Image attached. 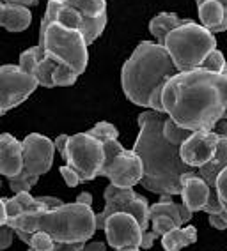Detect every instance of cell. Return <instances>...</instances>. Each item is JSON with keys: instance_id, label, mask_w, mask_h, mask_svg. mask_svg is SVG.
Returning a JSON list of instances; mask_svg holds the SVG:
<instances>
[{"instance_id": "obj_1", "label": "cell", "mask_w": 227, "mask_h": 251, "mask_svg": "<svg viewBox=\"0 0 227 251\" xmlns=\"http://www.w3.org/2000/svg\"><path fill=\"white\" fill-rule=\"evenodd\" d=\"M164 113L188 131H213L227 121V75L190 69L176 73L162 90Z\"/></svg>"}, {"instance_id": "obj_2", "label": "cell", "mask_w": 227, "mask_h": 251, "mask_svg": "<svg viewBox=\"0 0 227 251\" xmlns=\"http://www.w3.org/2000/svg\"><path fill=\"white\" fill-rule=\"evenodd\" d=\"M165 119L167 115L162 112H142L139 115L141 131L132 151L142 161V186L151 193L174 197L181 191V177L194 168L181 161L179 147L165 140L162 133Z\"/></svg>"}, {"instance_id": "obj_3", "label": "cell", "mask_w": 227, "mask_h": 251, "mask_svg": "<svg viewBox=\"0 0 227 251\" xmlns=\"http://www.w3.org/2000/svg\"><path fill=\"white\" fill-rule=\"evenodd\" d=\"M176 73L179 71L164 46L153 41H142L121 71L124 96L137 106L164 113L162 90Z\"/></svg>"}, {"instance_id": "obj_4", "label": "cell", "mask_w": 227, "mask_h": 251, "mask_svg": "<svg viewBox=\"0 0 227 251\" xmlns=\"http://www.w3.org/2000/svg\"><path fill=\"white\" fill-rule=\"evenodd\" d=\"M13 230L48 233L54 242H87L96 232V214L91 205L62 203L48 211L28 212L7 220Z\"/></svg>"}, {"instance_id": "obj_5", "label": "cell", "mask_w": 227, "mask_h": 251, "mask_svg": "<svg viewBox=\"0 0 227 251\" xmlns=\"http://www.w3.org/2000/svg\"><path fill=\"white\" fill-rule=\"evenodd\" d=\"M164 46L177 71L197 69L211 50L217 48L215 34L206 30L200 23L188 22L181 27L169 32L164 39Z\"/></svg>"}, {"instance_id": "obj_6", "label": "cell", "mask_w": 227, "mask_h": 251, "mask_svg": "<svg viewBox=\"0 0 227 251\" xmlns=\"http://www.w3.org/2000/svg\"><path fill=\"white\" fill-rule=\"evenodd\" d=\"M46 57L54 58L57 64H64L77 73L78 76L87 69L89 51L82 32L66 28L59 23H52L43 34H39V45Z\"/></svg>"}, {"instance_id": "obj_7", "label": "cell", "mask_w": 227, "mask_h": 251, "mask_svg": "<svg viewBox=\"0 0 227 251\" xmlns=\"http://www.w3.org/2000/svg\"><path fill=\"white\" fill-rule=\"evenodd\" d=\"M55 147L54 140L43 136L39 133H32L22 140V157L23 168L16 177L7 179L13 193L30 191L32 186L43 174L50 170L54 165Z\"/></svg>"}, {"instance_id": "obj_8", "label": "cell", "mask_w": 227, "mask_h": 251, "mask_svg": "<svg viewBox=\"0 0 227 251\" xmlns=\"http://www.w3.org/2000/svg\"><path fill=\"white\" fill-rule=\"evenodd\" d=\"M62 157L69 168L78 174L80 182H89L101 172L105 161L103 144L89 133H77L68 138Z\"/></svg>"}, {"instance_id": "obj_9", "label": "cell", "mask_w": 227, "mask_h": 251, "mask_svg": "<svg viewBox=\"0 0 227 251\" xmlns=\"http://www.w3.org/2000/svg\"><path fill=\"white\" fill-rule=\"evenodd\" d=\"M105 161L101 166L100 175L107 177L110 184L117 188H133L135 184H141L142 161L133 151H126L119 140H110L103 144Z\"/></svg>"}, {"instance_id": "obj_10", "label": "cell", "mask_w": 227, "mask_h": 251, "mask_svg": "<svg viewBox=\"0 0 227 251\" xmlns=\"http://www.w3.org/2000/svg\"><path fill=\"white\" fill-rule=\"evenodd\" d=\"M105 209L96 214V230H103L107 218L115 212H126L132 214L141 225V228L147 230L149 226V203L142 195L135 193L133 188H117L114 184H109L105 189Z\"/></svg>"}, {"instance_id": "obj_11", "label": "cell", "mask_w": 227, "mask_h": 251, "mask_svg": "<svg viewBox=\"0 0 227 251\" xmlns=\"http://www.w3.org/2000/svg\"><path fill=\"white\" fill-rule=\"evenodd\" d=\"M39 87L34 75L23 73L18 66L7 64L0 68V115L22 104Z\"/></svg>"}, {"instance_id": "obj_12", "label": "cell", "mask_w": 227, "mask_h": 251, "mask_svg": "<svg viewBox=\"0 0 227 251\" xmlns=\"http://www.w3.org/2000/svg\"><path fill=\"white\" fill-rule=\"evenodd\" d=\"M107 242L114 250H123V248H141L142 233L144 230L132 214L126 212H115L109 216L103 225Z\"/></svg>"}, {"instance_id": "obj_13", "label": "cell", "mask_w": 227, "mask_h": 251, "mask_svg": "<svg viewBox=\"0 0 227 251\" xmlns=\"http://www.w3.org/2000/svg\"><path fill=\"white\" fill-rule=\"evenodd\" d=\"M218 145V135L213 131H194L179 145V157L185 165L197 170L211 161Z\"/></svg>"}, {"instance_id": "obj_14", "label": "cell", "mask_w": 227, "mask_h": 251, "mask_svg": "<svg viewBox=\"0 0 227 251\" xmlns=\"http://www.w3.org/2000/svg\"><path fill=\"white\" fill-rule=\"evenodd\" d=\"M213 191L215 189L209 188L208 184H206V180L197 175L196 170L186 172L181 177V191H179V197L183 200V205L190 212L202 211Z\"/></svg>"}, {"instance_id": "obj_15", "label": "cell", "mask_w": 227, "mask_h": 251, "mask_svg": "<svg viewBox=\"0 0 227 251\" xmlns=\"http://www.w3.org/2000/svg\"><path fill=\"white\" fill-rule=\"evenodd\" d=\"M59 198L55 197H32L30 191H20L14 193L13 198L5 200V211H7V220L16 218L20 214H28V212L48 211L54 207L62 205Z\"/></svg>"}, {"instance_id": "obj_16", "label": "cell", "mask_w": 227, "mask_h": 251, "mask_svg": "<svg viewBox=\"0 0 227 251\" xmlns=\"http://www.w3.org/2000/svg\"><path fill=\"white\" fill-rule=\"evenodd\" d=\"M23 168L22 142L9 133L0 135V175L5 179L16 177Z\"/></svg>"}, {"instance_id": "obj_17", "label": "cell", "mask_w": 227, "mask_h": 251, "mask_svg": "<svg viewBox=\"0 0 227 251\" xmlns=\"http://www.w3.org/2000/svg\"><path fill=\"white\" fill-rule=\"evenodd\" d=\"M197 13H199L200 25L209 30L211 34H218V32L227 30V22H226V11L224 5L217 0H202L197 2Z\"/></svg>"}, {"instance_id": "obj_18", "label": "cell", "mask_w": 227, "mask_h": 251, "mask_svg": "<svg viewBox=\"0 0 227 251\" xmlns=\"http://www.w3.org/2000/svg\"><path fill=\"white\" fill-rule=\"evenodd\" d=\"M32 22V13L28 7L14 4H5L0 0V27L9 32L27 30Z\"/></svg>"}, {"instance_id": "obj_19", "label": "cell", "mask_w": 227, "mask_h": 251, "mask_svg": "<svg viewBox=\"0 0 227 251\" xmlns=\"http://www.w3.org/2000/svg\"><path fill=\"white\" fill-rule=\"evenodd\" d=\"M227 166V135H218V145L215 151L211 161L206 163L204 166L197 168V175L206 180L209 188L215 189V180L217 175Z\"/></svg>"}, {"instance_id": "obj_20", "label": "cell", "mask_w": 227, "mask_h": 251, "mask_svg": "<svg viewBox=\"0 0 227 251\" xmlns=\"http://www.w3.org/2000/svg\"><path fill=\"white\" fill-rule=\"evenodd\" d=\"M190 20H183L172 13H160L149 22V32L158 45H164V39L167 37L169 32H172L174 28L181 27V25H185Z\"/></svg>"}, {"instance_id": "obj_21", "label": "cell", "mask_w": 227, "mask_h": 251, "mask_svg": "<svg viewBox=\"0 0 227 251\" xmlns=\"http://www.w3.org/2000/svg\"><path fill=\"white\" fill-rule=\"evenodd\" d=\"M197 241L196 226H185V228H174L162 235V246L165 251H181L183 248L190 246Z\"/></svg>"}, {"instance_id": "obj_22", "label": "cell", "mask_w": 227, "mask_h": 251, "mask_svg": "<svg viewBox=\"0 0 227 251\" xmlns=\"http://www.w3.org/2000/svg\"><path fill=\"white\" fill-rule=\"evenodd\" d=\"M156 214H165L169 218H172L174 223H176L177 228H181L183 225L188 223L192 220L194 212H190L185 205H179V203H174V200H165V202H156L155 205H149V216H156Z\"/></svg>"}, {"instance_id": "obj_23", "label": "cell", "mask_w": 227, "mask_h": 251, "mask_svg": "<svg viewBox=\"0 0 227 251\" xmlns=\"http://www.w3.org/2000/svg\"><path fill=\"white\" fill-rule=\"evenodd\" d=\"M84 14L87 22L107 18V0H62Z\"/></svg>"}, {"instance_id": "obj_24", "label": "cell", "mask_w": 227, "mask_h": 251, "mask_svg": "<svg viewBox=\"0 0 227 251\" xmlns=\"http://www.w3.org/2000/svg\"><path fill=\"white\" fill-rule=\"evenodd\" d=\"M45 57H46L45 50H43L41 46H32V48L25 50V51L20 55L18 68L22 69L23 73H28V75H32V73H34V69H36V66L41 62Z\"/></svg>"}, {"instance_id": "obj_25", "label": "cell", "mask_w": 227, "mask_h": 251, "mask_svg": "<svg viewBox=\"0 0 227 251\" xmlns=\"http://www.w3.org/2000/svg\"><path fill=\"white\" fill-rule=\"evenodd\" d=\"M57 68V62H55L54 58L50 57H45L41 60V62L37 64L36 69H34V78L37 80V83L41 87H46V89H52L54 85V80H52V73H54V69Z\"/></svg>"}, {"instance_id": "obj_26", "label": "cell", "mask_w": 227, "mask_h": 251, "mask_svg": "<svg viewBox=\"0 0 227 251\" xmlns=\"http://www.w3.org/2000/svg\"><path fill=\"white\" fill-rule=\"evenodd\" d=\"M162 133H164L165 140H167L169 144H172V145H179L185 142L188 136L192 135V131L185 129V127H181V126H177L174 121H170V119H165L164 122V127H162Z\"/></svg>"}, {"instance_id": "obj_27", "label": "cell", "mask_w": 227, "mask_h": 251, "mask_svg": "<svg viewBox=\"0 0 227 251\" xmlns=\"http://www.w3.org/2000/svg\"><path fill=\"white\" fill-rule=\"evenodd\" d=\"M200 69H206V71H211V73H217V75H227V62H226V57L220 50H211L206 58L202 60V64L199 66Z\"/></svg>"}, {"instance_id": "obj_28", "label": "cell", "mask_w": 227, "mask_h": 251, "mask_svg": "<svg viewBox=\"0 0 227 251\" xmlns=\"http://www.w3.org/2000/svg\"><path fill=\"white\" fill-rule=\"evenodd\" d=\"M87 133H89L91 136H94L96 140H100L101 144L119 138L117 127H115L114 124H110V122H98V124H96L92 129L87 131Z\"/></svg>"}, {"instance_id": "obj_29", "label": "cell", "mask_w": 227, "mask_h": 251, "mask_svg": "<svg viewBox=\"0 0 227 251\" xmlns=\"http://www.w3.org/2000/svg\"><path fill=\"white\" fill-rule=\"evenodd\" d=\"M78 75L73 69H69L64 64H57V68L52 73V80H54L55 87H69L77 81Z\"/></svg>"}, {"instance_id": "obj_30", "label": "cell", "mask_w": 227, "mask_h": 251, "mask_svg": "<svg viewBox=\"0 0 227 251\" xmlns=\"http://www.w3.org/2000/svg\"><path fill=\"white\" fill-rule=\"evenodd\" d=\"M149 225H151V228H153V232H155L158 237L165 235V233L170 232V230L177 228L172 218H169V216H165V214L149 216Z\"/></svg>"}, {"instance_id": "obj_31", "label": "cell", "mask_w": 227, "mask_h": 251, "mask_svg": "<svg viewBox=\"0 0 227 251\" xmlns=\"http://www.w3.org/2000/svg\"><path fill=\"white\" fill-rule=\"evenodd\" d=\"M215 193H217L218 202L222 205V211L227 212V166L217 175V180H215Z\"/></svg>"}, {"instance_id": "obj_32", "label": "cell", "mask_w": 227, "mask_h": 251, "mask_svg": "<svg viewBox=\"0 0 227 251\" xmlns=\"http://www.w3.org/2000/svg\"><path fill=\"white\" fill-rule=\"evenodd\" d=\"M60 175H62L64 182L68 184L69 188H75V186H78V184H80V177H78V174L75 170H71L68 165L60 166Z\"/></svg>"}, {"instance_id": "obj_33", "label": "cell", "mask_w": 227, "mask_h": 251, "mask_svg": "<svg viewBox=\"0 0 227 251\" xmlns=\"http://www.w3.org/2000/svg\"><path fill=\"white\" fill-rule=\"evenodd\" d=\"M13 239H14V230L13 228H9L7 225L0 226V251L7 250V248L13 244Z\"/></svg>"}, {"instance_id": "obj_34", "label": "cell", "mask_w": 227, "mask_h": 251, "mask_svg": "<svg viewBox=\"0 0 227 251\" xmlns=\"http://www.w3.org/2000/svg\"><path fill=\"white\" fill-rule=\"evenodd\" d=\"M85 242H54L50 251H82Z\"/></svg>"}, {"instance_id": "obj_35", "label": "cell", "mask_w": 227, "mask_h": 251, "mask_svg": "<svg viewBox=\"0 0 227 251\" xmlns=\"http://www.w3.org/2000/svg\"><path fill=\"white\" fill-rule=\"evenodd\" d=\"M158 239V235H156L153 230L151 232H147L145 230L144 233H142V241H141V250H151L153 248V244H155V241Z\"/></svg>"}, {"instance_id": "obj_36", "label": "cell", "mask_w": 227, "mask_h": 251, "mask_svg": "<svg viewBox=\"0 0 227 251\" xmlns=\"http://www.w3.org/2000/svg\"><path fill=\"white\" fill-rule=\"evenodd\" d=\"M209 216V225L217 230H226L227 228V223L220 218L218 214H208Z\"/></svg>"}, {"instance_id": "obj_37", "label": "cell", "mask_w": 227, "mask_h": 251, "mask_svg": "<svg viewBox=\"0 0 227 251\" xmlns=\"http://www.w3.org/2000/svg\"><path fill=\"white\" fill-rule=\"evenodd\" d=\"M68 138H69L68 135H59L57 138L54 140V147H55V151H59L60 156H62L64 149H66V144H68Z\"/></svg>"}, {"instance_id": "obj_38", "label": "cell", "mask_w": 227, "mask_h": 251, "mask_svg": "<svg viewBox=\"0 0 227 251\" xmlns=\"http://www.w3.org/2000/svg\"><path fill=\"white\" fill-rule=\"evenodd\" d=\"M82 251H107V246H105L103 242H85L82 248Z\"/></svg>"}, {"instance_id": "obj_39", "label": "cell", "mask_w": 227, "mask_h": 251, "mask_svg": "<svg viewBox=\"0 0 227 251\" xmlns=\"http://www.w3.org/2000/svg\"><path fill=\"white\" fill-rule=\"evenodd\" d=\"M5 4H14V5H23V7H32V5H37L39 0H2Z\"/></svg>"}, {"instance_id": "obj_40", "label": "cell", "mask_w": 227, "mask_h": 251, "mask_svg": "<svg viewBox=\"0 0 227 251\" xmlns=\"http://www.w3.org/2000/svg\"><path fill=\"white\" fill-rule=\"evenodd\" d=\"M77 203H82V205H92V195L84 191L77 197Z\"/></svg>"}, {"instance_id": "obj_41", "label": "cell", "mask_w": 227, "mask_h": 251, "mask_svg": "<svg viewBox=\"0 0 227 251\" xmlns=\"http://www.w3.org/2000/svg\"><path fill=\"white\" fill-rule=\"evenodd\" d=\"M215 135H227V122L226 121H218L213 127Z\"/></svg>"}, {"instance_id": "obj_42", "label": "cell", "mask_w": 227, "mask_h": 251, "mask_svg": "<svg viewBox=\"0 0 227 251\" xmlns=\"http://www.w3.org/2000/svg\"><path fill=\"white\" fill-rule=\"evenodd\" d=\"M7 223V211H5V200L0 198V226Z\"/></svg>"}, {"instance_id": "obj_43", "label": "cell", "mask_w": 227, "mask_h": 251, "mask_svg": "<svg viewBox=\"0 0 227 251\" xmlns=\"http://www.w3.org/2000/svg\"><path fill=\"white\" fill-rule=\"evenodd\" d=\"M196 2H202V0H196ZM224 5V11H226V22H227V0H217Z\"/></svg>"}, {"instance_id": "obj_44", "label": "cell", "mask_w": 227, "mask_h": 251, "mask_svg": "<svg viewBox=\"0 0 227 251\" xmlns=\"http://www.w3.org/2000/svg\"><path fill=\"white\" fill-rule=\"evenodd\" d=\"M115 251H142L141 248H123V250H115Z\"/></svg>"}]
</instances>
